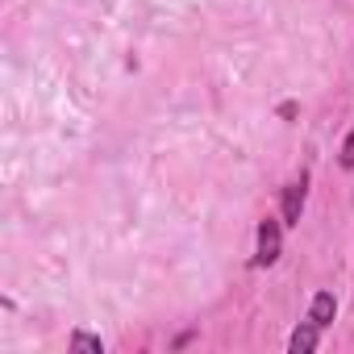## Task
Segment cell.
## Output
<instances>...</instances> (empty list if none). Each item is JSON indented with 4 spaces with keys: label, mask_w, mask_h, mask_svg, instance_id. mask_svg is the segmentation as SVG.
Here are the masks:
<instances>
[{
    "label": "cell",
    "mask_w": 354,
    "mask_h": 354,
    "mask_svg": "<svg viewBox=\"0 0 354 354\" xmlns=\"http://www.w3.org/2000/svg\"><path fill=\"white\" fill-rule=\"evenodd\" d=\"M71 350H104V342L100 337H92V333H71Z\"/></svg>",
    "instance_id": "cell-5"
},
{
    "label": "cell",
    "mask_w": 354,
    "mask_h": 354,
    "mask_svg": "<svg viewBox=\"0 0 354 354\" xmlns=\"http://www.w3.org/2000/svg\"><path fill=\"white\" fill-rule=\"evenodd\" d=\"M279 250H283V221L263 217L259 221V254H254V267H275Z\"/></svg>",
    "instance_id": "cell-1"
},
{
    "label": "cell",
    "mask_w": 354,
    "mask_h": 354,
    "mask_svg": "<svg viewBox=\"0 0 354 354\" xmlns=\"http://www.w3.org/2000/svg\"><path fill=\"white\" fill-rule=\"evenodd\" d=\"M333 313H337V300H333L329 292H317V296H313V308H308V321L325 329V325L333 321Z\"/></svg>",
    "instance_id": "cell-3"
},
{
    "label": "cell",
    "mask_w": 354,
    "mask_h": 354,
    "mask_svg": "<svg viewBox=\"0 0 354 354\" xmlns=\"http://www.w3.org/2000/svg\"><path fill=\"white\" fill-rule=\"evenodd\" d=\"M304 196H308V175H300V180H292L283 188V225H300V213H304Z\"/></svg>",
    "instance_id": "cell-2"
},
{
    "label": "cell",
    "mask_w": 354,
    "mask_h": 354,
    "mask_svg": "<svg viewBox=\"0 0 354 354\" xmlns=\"http://www.w3.org/2000/svg\"><path fill=\"white\" fill-rule=\"evenodd\" d=\"M342 167H346V171L354 167V133H350V138H346V146H342Z\"/></svg>",
    "instance_id": "cell-6"
},
{
    "label": "cell",
    "mask_w": 354,
    "mask_h": 354,
    "mask_svg": "<svg viewBox=\"0 0 354 354\" xmlns=\"http://www.w3.org/2000/svg\"><path fill=\"white\" fill-rule=\"evenodd\" d=\"M317 333H321V325H313V321H308V325H300V329L292 333V342H288V346H292L296 354H300V350H317Z\"/></svg>",
    "instance_id": "cell-4"
}]
</instances>
